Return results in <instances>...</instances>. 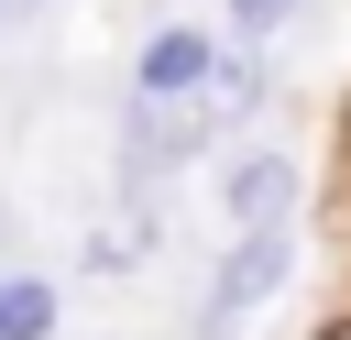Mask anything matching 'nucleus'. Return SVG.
Wrapping results in <instances>:
<instances>
[{
    "label": "nucleus",
    "instance_id": "obj_9",
    "mask_svg": "<svg viewBox=\"0 0 351 340\" xmlns=\"http://www.w3.org/2000/svg\"><path fill=\"white\" fill-rule=\"evenodd\" d=\"M340 230H351V110H340Z\"/></svg>",
    "mask_w": 351,
    "mask_h": 340
},
{
    "label": "nucleus",
    "instance_id": "obj_10",
    "mask_svg": "<svg viewBox=\"0 0 351 340\" xmlns=\"http://www.w3.org/2000/svg\"><path fill=\"white\" fill-rule=\"evenodd\" d=\"M307 340H351V307H340V318H329V329H307Z\"/></svg>",
    "mask_w": 351,
    "mask_h": 340
},
{
    "label": "nucleus",
    "instance_id": "obj_8",
    "mask_svg": "<svg viewBox=\"0 0 351 340\" xmlns=\"http://www.w3.org/2000/svg\"><path fill=\"white\" fill-rule=\"evenodd\" d=\"M0 263H22V208L0 197Z\"/></svg>",
    "mask_w": 351,
    "mask_h": 340
},
{
    "label": "nucleus",
    "instance_id": "obj_2",
    "mask_svg": "<svg viewBox=\"0 0 351 340\" xmlns=\"http://www.w3.org/2000/svg\"><path fill=\"white\" fill-rule=\"evenodd\" d=\"M208 197H219V219L230 230H307V154L296 143H274V132H241V143H219L208 154Z\"/></svg>",
    "mask_w": 351,
    "mask_h": 340
},
{
    "label": "nucleus",
    "instance_id": "obj_12",
    "mask_svg": "<svg viewBox=\"0 0 351 340\" xmlns=\"http://www.w3.org/2000/svg\"><path fill=\"white\" fill-rule=\"evenodd\" d=\"M22 11H33V0H22Z\"/></svg>",
    "mask_w": 351,
    "mask_h": 340
},
{
    "label": "nucleus",
    "instance_id": "obj_4",
    "mask_svg": "<svg viewBox=\"0 0 351 340\" xmlns=\"http://www.w3.org/2000/svg\"><path fill=\"white\" fill-rule=\"evenodd\" d=\"M274 88H285V77H274V55L219 44V66H208V99H197V110H208V132H219V143H241V132H263V121H274Z\"/></svg>",
    "mask_w": 351,
    "mask_h": 340
},
{
    "label": "nucleus",
    "instance_id": "obj_6",
    "mask_svg": "<svg viewBox=\"0 0 351 340\" xmlns=\"http://www.w3.org/2000/svg\"><path fill=\"white\" fill-rule=\"evenodd\" d=\"M208 22H219V44H252V55H274V44H296V33L318 22V0H219Z\"/></svg>",
    "mask_w": 351,
    "mask_h": 340
},
{
    "label": "nucleus",
    "instance_id": "obj_7",
    "mask_svg": "<svg viewBox=\"0 0 351 340\" xmlns=\"http://www.w3.org/2000/svg\"><path fill=\"white\" fill-rule=\"evenodd\" d=\"M143 252H154V219H143V208H121V219H99V230L77 241V263H88V274H132Z\"/></svg>",
    "mask_w": 351,
    "mask_h": 340
},
{
    "label": "nucleus",
    "instance_id": "obj_11",
    "mask_svg": "<svg viewBox=\"0 0 351 340\" xmlns=\"http://www.w3.org/2000/svg\"><path fill=\"white\" fill-rule=\"evenodd\" d=\"M11 22H22V0H0V33H11Z\"/></svg>",
    "mask_w": 351,
    "mask_h": 340
},
{
    "label": "nucleus",
    "instance_id": "obj_3",
    "mask_svg": "<svg viewBox=\"0 0 351 340\" xmlns=\"http://www.w3.org/2000/svg\"><path fill=\"white\" fill-rule=\"evenodd\" d=\"M208 66H219V22H186V11H165V22H143V44H132V88H121V99L197 110V99H208Z\"/></svg>",
    "mask_w": 351,
    "mask_h": 340
},
{
    "label": "nucleus",
    "instance_id": "obj_5",
    "mask_svg": "<svg viewBox=\"0 0 351 340\" xmlns=\"http://www.w3.org/2000/svg\"><path fill=\"white\" fill-rule=\"evenodd\" d=\"M0 340H66V285L33 263H0Z\"/></svg>",
    "mask_w": 351,
    "mask_h": 340
},
{
    "label": "nucleus",
    "instance_id": "obj_1",
    "mask_svg": "<svg viewBox=\"0 0 351 340\" xmlns=\"http://www.w3.org/2000/svg\"><path fill=\"white\" fill-rule=\"evenodd\" d=\"M296 263H307V230H230V252H219L208 285H197L186 340H252V318L296 285Z\"/></svg>",
    "mask_w": 351,
    "mask_h": 340
}]
</instances>
